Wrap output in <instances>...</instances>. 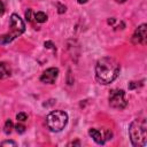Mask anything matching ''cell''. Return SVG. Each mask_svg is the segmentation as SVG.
<instances>
[{
  "label": "cell",
  "mask_w": 147,
  "mask_h": 147,
  "mask_svg": "<svg viewBox=\"0 0 147 147\" xmlns=\"http://www.w3.org/2000/svg\"><path fill=\"white\" fill-rule=\"evenodd\" d=\"M13 122L10 121V119H7L6 121V123H5V126H3V131H5V133H10L11 132V129H13Z\"/></svg>",
  "instance_id": "11"
},
{
  "label": "cell",
  "mask_w": 147,
  "mask_h": 147,
  "mask_svg": "<svg viewBox=\"0 0 147 147\" xmlns=\"http://www.w3.org/2000/svg\"><path fill=\"white\" fill-rule=\"evenodd\" d=\"M31 14H32V10H31V9H28V10L25 11V17H26L28 21H31V20H32V18H31Z\"/></svg>",
  "instance_id": "15"
},
{
  "label": "cell",
  "mask_w": 147,
  "mask_h": 147,
  "mask_svg": "<svg viewBox=\"0 0 147 147\" xmlns=\"http://www.w3.org/2000/svg\"><path fill=\"white\" fill-rule=\"evenodd\" d=\"M69 145H79V142L78 141H76V142H70V144H68V146Z\"/></svg>",
  "instance_id": "19"
},
{
  "label": "cell",
  "mask_w": 147,
  "mask_h": 147,
  "mask_svg": "<svg viewBox=\"0 0 147 147\" xmlns=\"http://www.w3.org/2000/svg\"><path fill=\"white\" fill-rule=\"evenodd\" d=\"M131 142L134 147H145L147 144V123L145 118L134 119L129 127Z\"/></svg>",
  "instance_id": "2"
},
{
  "label": "cell",
  "mask_w": 147,
  "mask_h": 147,
  "mask_svg": "<svg viewBox=\"0 0 147 147\" xmlns=\"http://www.w3.org/2000/svg\"><path fill=\"white\" fill-rule=\"evenodd\" d=\"M119 74V64L113 57H102L96 62L95 77L101 84H109L114 82Z\"/></svg>",
  "instance_id": "1"
},
{
  "label": "cell",
  "mask_w": 147,
  "mask_h": 147,
  "mask_svg": "<svg viewBox=\"0 0 147 147\" xmlns=\"http://www.w3.org/2000/svg\"><path fill=\"white\" fill-rule=\"evenodd\" d=\"M146 39H147V33H146V24H141L140 26H138L133 33L132 37V41L134 44H141L145 45L146 44Z\"/></svg>",
  "instance_id": "8"
},
{
  "label": "cell",
  "mask_w": 147,
  "mask_h": 147,
  "mask_svg": "<svg viewBox=\"0 0 147 147\" xmlns=\"http://www.w3.org/2000/svg\"><path fill=\"white\" fill-rule=\"evenodd\" d=\"M11 75V69L7 62H0V79H6Z\"/></svg>",
  "instance_id": "9"
},
{
  "label": "cell",
  "mask_w": 147,
  "mask_h": 147,
  "mask_svg": "<svg viewBox=\"0 0 147 147\" xmlns=\"http://www.w3.org/2000/svg\"><path fill=\"white\" fill-rule=\"evenodd\" d=\"M68 115L62 110H54L51 111L46 117V125L51 131L59 132L67 125Z\"/></svg>",
  "instance_id": "4"
},
{
  "label": "cell",
  "mask_w": 147,
  "mask_h": 147,
  "mask_svg": "<svg viewBox=\"0 0 147 147\" xmlns=\"http://www.w3.org/2000/svg\"><path fill=\"white\" fill-rule=\"evenodd\" d=\"M25 30V25L24 22L22 21V18L17 15V14H11L10 16V30L0 36V45H6L11 42L15 38H17L18 36H21Z\"/></svg>",
  "instance_id": "3"
},
{
  "label": "cell",
  "mask_w": 147,
  "mask_h": 147,
  "mask_svg": "<svg viewBox=\"0 0 147 147\" xmlns=\"http://www.w3.org/2000/svg\"><path fill=\"white\" fill-rule=\"evenodd\" d=\"M116 1H117V2H124L125 0H116Z\"/></svg>",
  "instance_id": "20"
},
{
  "label": "cell",
  "mask_w": 147,
  "mask_h": 147,
  "mask_svg": "<svg viewBox=\"0 0 147 147\" xmlns=\"http://www.w3.org/2000/svg\"><path fill=\"white\" fill-rule=\"evenodd\" d=\"M45 47H47V48H54V46H53V44L51 41H45Z\"/></svg>",
  "instance_id": "17"
},
{
  "label": "cell",
  "mask_w": 147,
  "mask_h": 147,
  "mask_svg": "<svg viewBox=\"0 0 147 147\" xmlns=\"http://www.w3.org/2000/svg\"><path fill=\"white\" fill-rule=\"evenodd\" d=\"M57 75H59V69L52 67V68L46 69L42 72V75L40 76V80L46 84H53L55 82V79L57 78Z\"/></svg>",
  "instance_id": "7"
},
{
  "label": "cell",
  "mask_w": 147,
  "mask_h": 147,
  "mask_svg": "<svg viewBox=\"0 0 147 147\" xmlns=\"http://www.w3.org/2000/svg\"><path fill=\"white\" fill-rule=\"evenodd\" d=\"M109 105L116 109H123L126 107L127 101L125 99V92L123 90H111L109 93Z\"/></svg>",
  "instance_id": "5"
},
{
  "label": "cell",
  "mask_w": 147,
  "mask_h": 147,
  "mask_svg": "<svg viewBox=\"0 0 147 147\" xmlns=\"http://www.w3.org/2000/svg\"><path fill=\"white\" fill-rule=\"evenodd\" d=\"M88 134L90 137L99 145H103L107 140L111 139L113 133L111 131H109L108 129H102V130H98V129H90L88 130Z\"/></svg>",
  "instance_id": "6"
},
{
  "label": "cell",
  "mask_w": 147,
  "mask_h": 147,
  "mask_svg": "<svg viewBox=\"0 0 147 147\" xmlns=\"http://www.w3.org/2000/svg\"><path fill=\"white\" fill-rule=\"evenodd\" d=\"M1 146H6V145H11V146H16V142L15 141H11V140H7V141H3V142H1L0 144Z\"/></svg>",
  "instance_id": "14"
},
{
  "label": "cell",
  "mask_w": 147,
  "mask_h": 147,
  "mask_svg": "<svg viewBox=\"0 0 147 147\" xmlns=\"http://www.w3.org/2000/svg\"><path fill=\"white\" fill-rule=\"evenodd\" d=\"M15 129H16V131H17L18 133H23V132L25 131V126L22 125V124H17V125L15 126Z\"/></svg>",
  "instance_id": "13"
},
{
  "label": "cell",
  "mask_w": 147,
  "mask_h": 147,
  "mask_svg": "<svg viewBox=\"0 0 147 147\" xmlns=\"http://www.w3.org/2000/svg\"><path fill=\"white\" fill-rule=\"evenodd\" d=\"M5 13V6H3V3H2V1L0 0V16L2 15Z\"/></svg>",
  "instance_id": "16"
},
{
  "label": "cell",
  "mask_w": 147,
  "mask_h": 147,
  "mask_svg": "<svg viewBox=\"0 0 147 147\" xmlns=\"http://www.w3.org/2000/svg\"><path fill=\"white\" fill-rule=\"evenodd\" d=\"M78 1V3H85V2H87L88 0H77Z\"/></svg>",
  "instance_id": "18"
},
{
  "label": "cell",
  "mask_w": 147,
  "mask_h": 147,
  "mask_svg": "<svg viewBox=\"0 0 147 147\" xmlns=\"http://www.w3.org/2000/svg\"><path fill=\"white\" fill-rule=\"evenodd\" d=\"M34 20L37 22H39V23H44V22L47 21V15L45 13H42V11H38V13L34 14Z\"/></svg>",
  "instance_id": "10"
},
{
  "label": "cell",
  "mask_w": 147,
  "mask_h": 147,
  "mask_svg": "<svg viewBox=\"0 0 147 147\" xmlns=\"http://www.w3.org/2000/svg\"><path fill=\"white\" fill-rule=\"evenodd\" d=\"M16 118H17L18 122H25V121L28 119V115H26L25 113H18V114L16 115Z\"/></svg>",
  "instance_id": "12"
}]
</instances>
